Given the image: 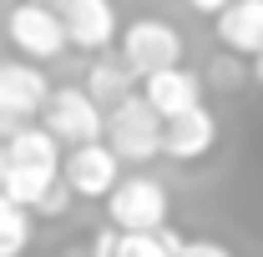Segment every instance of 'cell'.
Listing matches in <instances>:
<instances>
[{"mask_svg": "<svg viewBox=\"0 0 263 257\" xmlns=\"http://www.w3.org/2000/svg\"><path fill=\"white\" fill-rule=\"evenodd\" d=\"M187 46H182V31L172 20H157V15H142L117 31V61L132 71V81H147L157 71H172L182 66Z\"/></svg>", "mask_w": 263, "mask_h": 257, "instance_id": "obj_2", "label": "cell"}, {"mask_svg": "<svg viewBox=\"0 0 263 257\" xmlns=\"http://www.w3.org/2000/svg\"><path fill=\"white\" fill-rule=\"evenodd\" d=\"M182 242L187 237L172 222L157 227V232H111V227H101L97 242H91V257H177Z\"/></svg>", "mask_w": 263, "mask_h": 257, "instance_id": "obj_12", "label": "cell"}, {"mask_svg": "<svg viewBox=\"0 0 263 257\" xmlns=\"http://www.w3.org/2000/svg\"><path fill=\"white\" fill-rule=\"evenodd\" d=\"M51 96V81L46 71L31 61H0V136L21 126H35L41 106Z\"/></svg>", "mask_w": 263, "mask_h": 257, "instance_id": "obj_5", "label": "cell"}, {"mask_svg": "<svg viewBox=\"0 0 263 257\" xmlns=\"http://www.w3.org/2000/svg\"><path fill=\"white\" fill-rule=\"evenodd\" d=\"M35 126L46 131L56 146H86V141H101V106L81 86H51V96L41 106Z\"/></svg>", "mask_w": 263, "mask_h": 257, "instance_id": "obj_4", "label": "cell"}, {"mask_svg": "<svg viewBox=\"0 0 263 257\" xmlns=\"http://www.w3.org/2000/svg\"><path fill=\"white\" fill-rule=\"evenodd\" d=\"M177 257H233V247L213 242V237H187V242L177 247Z\"/></svg>", "mask_w": 263, "mask_h": 257, "instance_id": "obj_15", "label": "cell"}, {"mask_svg": "<svg viewBox=\"0 0 263 257\" xmlns=\"http://www.w3.org/2000/svg\"><path fill=\"white\" fill-rule=\"evenodd\" d=\"M101 141L111 146V157L122 166H147L152 157H162V116L147 106V101L132 91L127 101L106 106L101 111Z\"/></svg>", "mask_w": 263, "mask_h": 257, "instance_id": "obj_1", "label": "cell"}, {"mask_svg": "<svg viewBox=\"0 0 263 257\" xmlns=\"http://www.w3.org/2000/svg\"><path fill=\"white\" fill-rule=\"evenodd\" d=\"M35 242V217L26 207H0V257H26Z\"/></svg>", "mask_w": 263, "mask_h": 257, "instance_id": "obj_14", "label": "cell"}, {"mask_svg": "<svg viewBox=\"0 0 263 257\" xmlns=\"http://www.w3.org/2000/svg\"><path fill=\"white\" fill-rule=\"evenodd\" d=\"M31 5H51V10H56V5H61V0H31Z\"/></svg>", "mask_w": 263, "mask_h": 257, "instance_id": "obj_18", "label": "cell"}, {"mask_svg": "<svg viewBox=\"0 0 263 257\" xmlns=\"http://www.w3.org/2000/svg\"><path fill=\"white\" fill-rule=\"evenodd\" d=\"M213 146H218V116H213L208 106H193V111L162 121V157L167 161L193 166V161L213 157Z\"/></svg>", "mask_w": 263, "mask_h": 257, "instance_id": "obj_9", "label": "cell"}, {"mask_svg": "<svg viewBox=\"0 0 263 257\" xmlns=\"http://www.w3.org/2000/svg\"><path fill=\"white\" fill-rule=\"evenodd\" d=\"M172 217V197L157 177L132 172L106 192V227L111 232H157Z\"/></svg>", "mask_w": 263, "mask_h": 257, "instance_id": "obj_3", "label": "cell"}, {"mask_svg": "<svg viewBox=\"0 0 263 257\" xmlns=\"http://www.w3.org/2000/svg\"><path fill=\"white\" fill-rule=\"evenodd\" d=\"M5 40H10V51H21L31 66L56 61L66 51V35H61L56 10H51V5H31V0L10 5V15H5Z\"/></svg>", "mask_w": 263, "mask_h": 257, "instance_id": "obj_7", "label": "cell"}, {"mask_svg": "<svg viewBox=\"0 0 263 257\" xmlns=\"http://www.w3.org/2000/svg\"><path fill=\"white\" fill-rule=\"evenodd\" d=\"M56 20H61V35L71 51H86V56H101L117 46V31H122V15L111 0H61L56 5Z\"/></svg>", "mask_w": 263, "mask_h": 257, "instance_id": "obj_6", "label": "cell"}, {"mask_svg": "<svg viewBox=\"0 0 263 257\" xmlns=\"http://www.w3.org/2000/svg\"><path fill=\"white\" fill-rule=\"evenodd\" d=\"M137 96L147 101V106H152L162 121H172V116H182V111L202 106V76H197L193 66H172V71H157V76H147Z\"/></svg>", "mask_w": 263, "mask_h": 257, "instance_id": "obj_10", "label": "cell"}, {"mask_svg": "<svg viewBox=\"0 0 263 257\" xmlns=\"http://www.w3.org/2000/svg\"><path fill=\"white\" fill-rule=\"evenodd\" d=\"M213 31L228 56H243V61L263 56V0H233L228 10L213 15Z\"/></svg>", "mask_w": 263, "mask_h": 257, "instance_id": "obj_11", "label": "cell"}, {"mask_svg": "<svg viewBox=\"0 0 263 257\" xmlns=\"http://www.w3.org/2000/svg\"><path fill=\"white\" fill-rule=\"evenodd\" d=\"M81 91H86V96L106 111V106H117V101L132 96V71H127L122 61H91L86 81H81Z\"/></svg>", "mask_w": 263, "mask_h": 257, "instance_id": "obj_13", "label": "cell"}, {"mask_svg": "<svg viewBox=\"0 0 263 257\" xmlns=\"http://www.w3.org/2000/svg\"><path fill=\"white\" fill-rule=\"evenodd\" d=\"M61 182L71 197H86V202H106V192L122 182V161L111 157L106 141H86V146H71L61 157Z\"/></svg>", "mask_w": 263, "mask_h": 257, "instance_id": "obj_8", "label": "cell"}, {"mask_svg": "<svg viewBox=\"0 0 263 257\" xmlns=\"http://www.w3.org/2000/svg\"><path fill=\"white\" fill-rule=\"evenodd\" d=\"M187 5H193L197 15H208V20H213V15H218V10H228L233 0H187Z\"/></svg>", "mask_w": 263, "mask_h": 257, "instance_id": "obj_16", "label": "cell"}, {"mask_svg": "<svg viewBox=\"0 0 263 257\" xmlns=\"http://www.w3.org/2000/svg\"><path fill=\"white\" fill-rule=\"evenodd\" d=\"M248 66H253V81H258V86H263V56H253V61H248Z\"/></svg>", "mask_w": 263, "mask_h": 257, "instance_id": "obj_17", "label": "cell"}]
</instances>
